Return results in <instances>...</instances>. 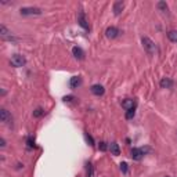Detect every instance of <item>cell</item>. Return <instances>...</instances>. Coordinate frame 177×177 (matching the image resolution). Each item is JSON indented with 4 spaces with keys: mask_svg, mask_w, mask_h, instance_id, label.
<instances>
[{
    "mask_svg": "<svg viewBox=\"0 0 177 177\" xmlns=\"http://www.w3.org/2000/svg\"><path fill=\"white\" fill-rule=\"evenodd\" d=\"M159 85H160V87H162V89H172L175 83H173V80H172V79H169V78H163V79H160Z\"/></svg>",
    "mask_w": 177,
    "mask_h": 177,
    "instance_id": "11",
    "label": "cell"
},
{
    "mask_svg": "<svg viewBox=\"0 0 177 177\" xmlns=\"http://www.w3.org/2000/svg\"><path fill=\"white\" fill-rule=\"evenodd\" d=\"M0 145H2L3 148L6 147V141H4V138H0Z\"/></svg>",
    "mask_w": 177,
    "mask_h": 177,
    "instance_id": "25",
    "label": "cell"
},
{
    "mask_svg": "<svg viewBox=\"0 0 177 177\" xmlns=\"http://www.w3.org/2000/svg\"><path fill=\"white\" fill-rule=\"evenodd\" d=\"M167 37H169L170 42L177 43V31H169L167 32Z\"/></svg>",
    "mask_w": 177,
    "mask_h": 177,
    "instance_id": "16",
    "label": "cell"
},
{
    "mask_svg": "<svg viewBox=\"0 0 177 177\" xmlns=\"http://www.w3.org/2000/svg\"><path fill=\"white\" fill-rule=\"evenodd\" d=\"M90 90H91V93L94 96H102L105 93V89H104V86L102 85H93Z\"/></svg>",
    "mask_w": 177,
    "mask_h": 177,
    "instance_id": "8",
    "label": "cell"
},
{
    "mask_svg": "<svg viewBox=\"0 0 177 177\" xmlns=\"http://www.w3.org/2000/svg\"><path fill=\"white\" fill-rule=\"evenodd\" d=\"M144 156V150L143 148H131L130 151V158L134 160H141Z\"/></svg>",
    "mask_w": 177,
    "mask_h": 177,
    "instance_id": "6",
    "label": "cell"
},
{
    "mask_svg": "<svg viewBox=\"0 0 177 177\" xmlns=\"http://www.w3.org/2000/svg\"><path fill=\"white\" fill-rule=\"evenodd\" d=\"M78 24L83 28V29H86V31H89V29H90V25H89L87 20H86V14H85V11H80L79 14H78Z\"/></svg>",
    "mask_w": 177,
    "mask_h": 177,
    "instance_id": "4",
    "label": "cell"
},
{
    "mask_svg": "<svg viewBox=\"0 0 177 177\" xmlns=\"http://www.w3.org/2000/svg\"><path fill=\"white\" fill-rule=\"evenodd\" d=\"M44 115V111H43V108H36L33 111V116L35 118H40V116H43Z\"/></svg>",
    "mask_w": 177,
    "mask_h": 177,
    "instance_id": "20",
    "label": "cell"
},
{
    "mask_svg": "<svg viewBox=\"0 0 177 177\" xmlns=\"http://www.w3.org/2000/svg\"><path fill=\"white\" fill-rule=\"evenodd\" d=\"M72 53H73V56H75V58H78V60H83V58H85V51L80 49V47H78V46L73 47Z\"/></svg>",
    "mask_w": 177,
    "mask_h": 177,
    "instance_id": "12",
    "label": "cell"
},
{
    "mask_svg": "<svg viewBox=\"0 0 177 177\" xmlns=\"http://www.w3.org/2000/svg\"><path fill=\"white\" fill-rule=\"evenodd\" d=\"M80 85H82L80 76H72V78H71V80H69V87L71 89H78Z\"/></svg>",
    "mask_w": 177,
    "mask_h": 177,
    "instance_id": "9",
    "label": "cell"
},
{
    "mask_svg": "<svg viewBox=\"0 0 177 177\" xmlns=\"http://www.w3.org/2000/svg\"><path fill=\"white\" fill-rule=\"evenodd\" d=\"M109 151H111V154H112V155H115V156L120 155V148H119V145L116 143L109 144Z\"/></svg>",
    "mask_w": 177,
    "mask_h": 177,
    "instance_id": "14",
    "label": "cell"
},
{
    "mask_svg": "<svg viewBox=\"0 0 177 177\" xmlns=\"http://www.w3.org/2000/svg\"><path fill=\"white\" fill-rule=\"evenodd\" d=\"M125 7V3L123 2H115L114 3V14L115 15H119L122 12V10H123Z\"/></svg>",
    "mask_w": 177,
    "mask_h": 177,
    "instance_id": "13",
    "label": "cell"
},
{
    "mask_svg": "<svg viewBox=\"0 0 177 177\" xmlns=\"http://www.w3.org/2000/svg\"><path fill=\"white\" fill-rule=\"evenodd\" d=\"M86 175H87V177H93V176H94V170H93V165H91V163H86Z\"/></svg>",
    "mask_w": 177,
    "mask_h": 177,
    "instance_id": "17",
    "label": "cell"
},
{
    "mask_svg": "<svg viewBox=\"0 0 177 177\" xmlns=\"http://www.w3.org/2000/svg\"><path fill=\"white\" fill-rule=\"evenodd\" d=\"M0 120L4 122V123H8L11 120V115L8 114L7 109H4V108L0 109Z\"/></svg>",
    "mask_w": 177,
    "mask_h": 177,
    "instance_id": "10",
    "label": "cell"
},
{
    "mask_svg": "<svg viewBox=\"0 0 177 177\" xmlns=\"http://www.w3.org/2000/svg\"><path fill=\"white\" fill-rule=\"evenodd\" d=\"M72 98H73L72 96H68V97H64V101H65V102L66 101H72Z\"/></svg>",
    "mask_w": 177,
    "mask_h": 177,
    "instance_id": "26",
    "label": "cell"
},
{
    "mask_svg": "<svg viewBox=\"0 0 177 177\" xmlns=\"http://www.w3.org/2000/svg\"><path fill=\"white\" fill-rule=\"evenodd\" d=\"M158 8H159L162 12H167V10H169V7H167V4L165 2H159V3H158Z\"/></svg>",
    "mask_w": 177,
    "mask_h": 177,
    "instance_id": "18",
    "label": "cell"
},
{
    "mask_svg": "<svg viewBox=\"0 0 177 177\" xmlns=\"http://www.w3.org/2000/svg\"><path fill=\"white\" fill-rule=\"evenodd\" d=\"M141 43H143V47H144V50L147 51V54L154 56V54L156 53V44L154 43V42L151 40L148 36H143V37H141Z\"/></svg>",
    "mask_w": 177,
    "mask_h": 177,
    "instance_id": "1",
    "label": "cell"
},
{
    "mask_svg": "<svg viewBox=\"0 0 177 177\" xmlns=\"http://www.w3.org/2000/svg\"><path fill=\"white\" fill-rule=\"evenodd\" d=\"M119 33H120V31L118 29V28L115 27H109L107 31H105V35H107L108 39H116L119 36Z\"/></svg>",
    "mask_w": 177,
    "mask_h": 177,
    "instance_id": "7",
    "label": "cell"
},
{
    "mask_svg": "<svg viewBox=\"0 0 177 177\" xmlns=\"http://www.w3.org/2000/svg\"><path fill=\"white\" fill-rule=\"evenodd\" d=\"M0 35H2V37H3L4 40H11V42H15V40H17V39H15V37L11 35V32L4 27V25H0Z\"/></svg>",
    "mask_w": 177,
    "mask_h": 177,
    "instance_id": "5",
    "label": "cell"
},
{
    "mask_svg": "<svg viewBox=\"0 0 177 177\" xmlns=\"http://www.w3.org/2000/svg\"><path fill=\"white\" fill-rule=\"evenodd\" d=\"M120 172L122 173H127V163H120Z\"/></svg>",
    "mask_w": 177,
    "mask_h": 177,
    "instance_id": "24",
    "label": "cell"
},
{
    "mask_svg": "<svg viewBox=\"0 0 177 177\" xmlns=\"http://www.w3.org/2000/svg\"><path fill=\"white\" fill-rule=\"evenodd\" d=\"M10 62H11L12 66H15V68H21V66H24L25 64H27V60H25L22 56H20V54H14V56L11 57Z\"/></svg>",
    "mask_w": 177,
    "mask_h": 177,
    "instance_id": "3",
    "label": "cell"
},
{
    "mask_svg": "<svg viewBox=\"0 0 177 177\" xmlns=\"http://www.w3.org/2000/svg\"><path fill=\"white\" fill-rule=\"evenodd\" d=\"M85 137H86V141H87L90 145H94V140H93V137L90 136L89 133H85Z\"/></svg>",
    "mask_w": 177,
    "mask_h": 177,
    "instance_id": "22",
    "label": "cell"
},
{
    "mask_svg": "<svg viewBox=\"0 0 177 177\" xmlns=\"http://www.w3.org/2000/svg\"><path fill=\"white\" fill-rule=\"evenodd\" d=\"M134 115H136V108H131V109H127L125 116H126V119H133Z\"/></svg>",
    "mask_w": 177,
    "mask_h": 177,
    "instance_id": "19",
    "label": "cell"
},
{
    "mask_svg": "<svg viewBox=\"0 0 177 177\" xmlns=\"http://www.w3.org/2000/svg\"><path fill=\"white\" fill-rule=\"evenodd\" d=\"M98 150H100V151H102V152H104V151H107V150H108L107 143H104V141H101V143L98 144Z\"/></svg>",
    "mask_w": 177,
    "mask_h": 177,
    "instance_id": "21",
    "label": "cell"
},
{
    "mask_svg": "<svg viewBox=\"0 0 177 177\" xmlns=\"http://www.w3.org/2000/svg\"><path fill=\"white\" fill-rule=\"evenodd\" d=\"M122 107H123L125 109H131V108H136V101L134 100H126V101L122 102Z\"/></svg>",
    "mask_w": 177,
    "mask_h": 177,
    "instance_id": "15",
    "label": "cell"
},
{
    "mask_svg": "<svg viewBox=\"0 0 177 177\" xmlns=\"http://www.w3.org/2000/svg\"><path fill=\"white\" fill-rule=\"evenodd\" d=\"M27 144H28V147H29V148H33V147H35V140H33L32 137H28Z\"/></svg>",
    "mask_w": 177,
    "mask_h": 177,
    "instance_id": "23",
    "label": "cell"
},
{
    "mask_svg": "<svg viewBox=\"0 0 177 177\" xmlns=\"http://www.w3.org/2000/svg\"><path fill=\"white\" fill-rule=\"evenodd\" d=\"M20 12H21V15H40L42 12V8H39V7H22L21 10H20Z\"/></svg>",
    "mask_w": 177,
    "mask_h": 177,
    "instance_id": "2",
    "label": "cell"
}]
</instances>
